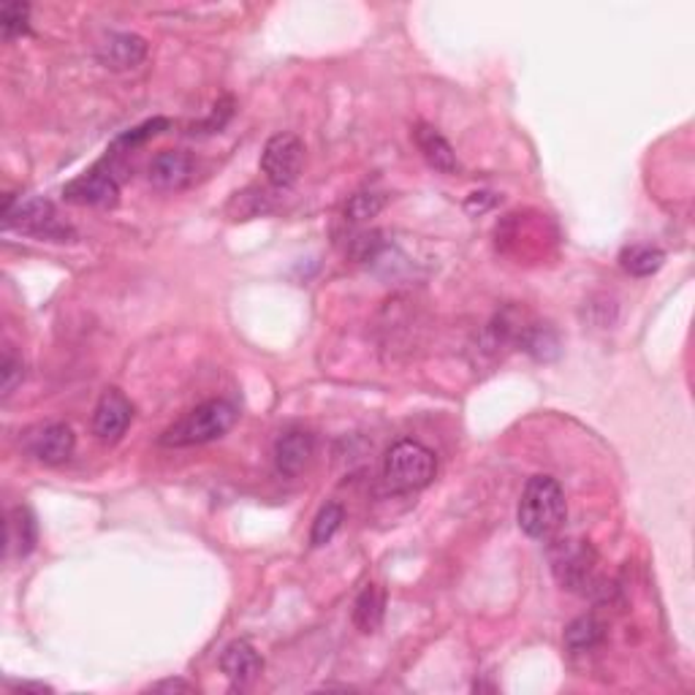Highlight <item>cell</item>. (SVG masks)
Segmentation results:
<instances>
[{
    "mask_svg": "<svg viewBox=\"0 0 695 695\" xmlns=\"http://www.w3.org/2000/svg\"><path fill=\"white\" fill-rule=\"evenodd\" d=\"M565 517H568V506H565V491L557 478H530L517 511L522 533L533 541H549L565 524Z\"/></svg>",
    "mask_w": 695,
    "mask_h": 695,
    "instance_id": "cell-1",
    "label": "cell"
},
{
    "mask_svg": "<svg viewBox=\"0 0 695 695\" xmlns=\"http://www.w3.org/2000/svg\"><path fill=\"white\" fill-rule=\"evenodd\" d=\"M236 421V408L229 399H209V403L196 405L183 418L172 424L166 432L161 435V445L166 449H188V445L212 443V440L223 438Z\"/></svg>",
    "mask_w": 695,
    "mask_h": 695,
    "instance_id": "cell-2",
    "label": "cell"
},
{
    "mask_svg": "<svg viewBox=\"0 0 695 695\" xmlns=\"http://www.w3.org/2000/svg\"><path fill=\"white\" fill-rule=\"evenodd\" d=\"M438 476V460L435 451L427 445L416 443V440H399L392 445L383 460V478L386 487L397 495H410V491L427 489Z\"/></svg>",
    "mask_w": 695,
    "mask_h": 695,
    "instance_id": "cell-3",
    "label": "cell"
},
{
    "mask_svg": "<svg viewBox=\"0 0 695 695\" xmlns=\"http://www.w3.org/2000/svg\"><path fill=\"white\" fill-rule=\"evenodd\" d=\"M3 225L16 229L22 234L42 236V240L63 242L71 234L69 225L58 218L55 207L47 199H25L14 201V196H5Z\"/></svg>",
    "mask_w": 695,
    "mask_h": 695,
    "instance_id": "cell-4",
    "label": "cell"
},
{
    "mask_svg": "<svg viewBox=\"0 0 695 695\" xmlns=\"http://www.w3.org/2000/svg\"><path fill=\"white\" fill-rule=\"evenodd\" d=\"M595 552L584 541H563L555 552H552V570H555L557 581L574 592H595L603 590L601 579L595 574Z\"/></svg>",
    "mask_w": 695,
    "mask_h": 695,
    "instance_id": "cell-5",
    "label": "cell"
},
{
    "mask_svg": "<svg viewBox=\"0 0 695 695\" xmlns=\"http://www.w3.org/2000/svg\"><path fill=\"white\" fill-rule=\"evenodd\" d=\"M304 163V144L293 134H275L264 144L262 152V172L275 188H291L302 174Z\"/></svg>",
    "mask_w": 695,
    "mask_h": 695,
    "instance_id": "cell-6",
    "label": "cell"
},
{
    "mask_svg": "<svg viewBox=\"0 0 695 695\" xmlns=\"http://www.w3.org/2000/svg\"><path fill=\"white\" fill-rule=\"evenodd\" d=\"M77 449V435L69 424H44L25 435V451L44 465H63Z\"/></svg>",
    "mask_w": 695,
    "mask_h": 695,
    "instance_id": "cell-7",
    "label": "cell"
},
{
    "mask_svg": "<svg viewBox=\"0 0 695 695\" xmlns=\"http://www.w3.org/2000/svg\"><path fill=\"white\" fill-rule=\"evenodd\" d=\"M134 421V405L120 389H106L93 410V435L101 443H117Z\"/></svg>",
    "mask_w": 695,
    "mask_h": 695,
    "instance_id": "cell-8",
    "label": "cell"
},
{
    "mask_svg": "<svg viewBox=\"0 0 695 695\" xmlns=\"http://www.w3.org/2000/svg\"><path fill=\"white\" fill-rule=\"evenodd\" d=\"M63 199L79 207L112 209L120 201V185H117V179L112 177L109 172L93 169V172L82 174V177L71 179V183L66 185Z\"/></svg>",
    "mask_w": 695,
    "mask_h": 695,
    "instance_id": "cell-9",
    "label": "cell"
},
{
    "mask_svg": "<svg viewBox=\"0 0 695 695\" xmlns=\"http://www.w3.org/2000/svg\"><path fill=\"white\" fill-rule=\"evenodd\" d=\"M95 58H99L101 66L112 71H131L144 63L147 42L137 33H109L95 47Z\"/></svg>",
    "mask_w": 695,
    "mask_h": 695,
    "instance_id": "cell-10",
    "label": "cell"
},
{
    "mask_svg": "<svg viewBox=\"0 0 695 695\" xmlns=\"http://www.w3.org/2000/svg\"><path fill=\"white\" fill-rule=\"evenodd\" d=\"M220 671L225 674V680L234 687H247L258 680V674L264 671V658L258 655V649L253 647L245 638H236L220 655Z\"/></svg>",
    "mask_w": 695,
    "mask_h": 695,
    "instance_id": "cell-11",
    "label": "cell"
},
{
    "mask_svg": "<svg viewBox=\"0 0 695 695\" xmlns=\"http://www.w3.org/2000/svg\"><path fill=\"white\" fill-rule=\"evenodd\" d=\"M196 177V161L185 150H163L150 163V183L161 190H179Z\"/></svg>",
    "mask_w": 695,
    "mask_h": 695,
    "instance_id": "cell-12",
    "label": "cell"
},
{
    "mask_svg": "<svg viewBox=\"0 0 695 695\" xmlns=\"http://www.w3.org/2000/svg\"><path fill=\"white\" fill-rule=\"evenodd\" d=\"M315 454V438L308 429H288L275 443V465L282 476L293 478L310 465Z\"/></svg>",
    "mask_w": 695,
    "mask_h": 695,
    "instance_id": "cell-13",
    "label": "cell"
},
{
    "mask_svg": "<svg viewBox=\"0 0 695 695\" xmlns=\"http://www.w3.org/2000/svg\"><path fill=\"white\" fill-rule=\"evenodd\" d=\"M414 141L418 152L424 155V161L440 174H456L460 172V158H456L454 147L449 144V139L438 131V128L427 126V123H418L414 128Z\"/></svg>",
    "mask_w": 695,
    "mask_h": 695,
    "instance_id": "cell-14",
    "label": "cell"
},
{
    "mask_svg": "<svg viewBox=\"0 0 695 695\" xmlns=\"http://www.w3.org/2000/svg\"><path fill=\"white\" fill-rule=\"evenodd\" d=\"M38 544V524L31 508L16 506L11 508L9 522H5V552L9 557H27Z\"/></svg>",
    "mask_w": 695,
    "mask_h": 695,
    "instance_id": "cell-15",
    "label": "cell"
},
{
    "mask_svg": "<svg viewBox=\"0 0 695 695\" xmlns=\"http://www.w3.org/2000/svg\"><path fill=\"white\" fill-rule=\"evenodd\" d=\"M383 614H386V592L378 584H367L354 603V625L370 636L383 625Z\"/></svg>",
    "mask_w": 695,
    "mask_h": 695,
    "instance_id": "cell-16",
    "label": "cell"
},
{
    "mask_svg": "<svg viewBox=\"0 0 695 695\" xmlns=\"http://www.w3.org/2000/svg\"><path fill=\"white\" fill-rule=\"evenodd\" d=\"M665 264V253L652 245H630L619 253V267L633 278H649Z\"/></svg>",
    "mask_w": 695,
    "mask_h": 695,
    "instance_id": "cell-17",
    "label": "cell"
},
{
    "mask_svg": "<svg viewBox=\"0 0 695 695\" xmlns=\"http://www.w3.org/2000/svg\"><path fill=\"white\" fill-rule=\"evenodd\" d=\"M603 638H606V627H603V623H598L595 617H579L565 627L563 641L570 652L579 655V652H590V649L601 647Z\"/></svg>",
    "mask_w": 695,
    "mask_h": 695,
    "instance_id": "cell-18",
    "label": "cell"
},
{
    "mask_svg": "<svg viewBox=\"0 0 695 695\" xmlns=\"http://www.w3.org/2000/svg\"><path fill=\"white\" fill-rule=\"evenodd\" d=\"M169 128V120L166 117H152V120L141 123V126L131 128V131L120 134L115 141H112L109 147V155H126V152L137 150V147L147 144L152 137H158V134H163Z\"/></svg>",
    "mask_w": 695,
    "mask_h": 695,
    "instance_id": "cell-19",
    "label": "cell"
},
{
    "mask_svg": "<svg viewBox=\"0 0 695 695\" xmlns=\"http://www.w3.org/2000/svg\"><path fill=\"white\" fill-rule=\"evenodd\" d=\"M346 522V511H343L340 502H326L324 508L315 517L313 530H310V544L313 546H326L337 535V530Z\"/></svg>",
    "mask_w": 695,
    "mask_h": 695,
    "instance_id": "cell-20",
    "label": "cell"
},
{
    "mask_svg": "<svg viewBox=\"0 0 695 695\" xmlns=\"http://www.w3.org/2000/svg\"><path fill=\"white\" fill-rule=\"evenodd\" d=\"M0 33L5 42H14L31 33V5L27 3H3L0 9Z\"/></svg>",
    "mask_w": 695,
    "mask_h": 695,
    "instance_id": "cell-21",
    "label": "cell"
},
{
    "mask_svg": "<svg viewBox=\"0 0 695 695\" xmlns=\"http://www.w3.org/2000/svg\"><path fill=\"white\" fill-rule=\"evenodd\" d=\"M386 207V196L381 194H356L350 196V201L343 209V220L350 225H361V223H370L381 209Z\"/></svg>",
    "mask_w": 695,
    "mask_h": 695,
    "instance_id": "cell-22",
    "label": "cell"
},
{
    "mask_svg": "<svg viewBox=\"0 0 695 695\" xmlns=\"http://www.w3.org/2000/svg\"><path fill=\"white\" fill-rule=\"evenodd\" d=\"M383 236L381 231H356L348 240V256L354 262H372L381 253Z\"/></svg>",
    "mask_w": 695,
    "mask_h": 695,
    "instance_id": "cell-23",
    "label": "cell"
},
{
    "mask_svg": "<svg viewBox=\"0 0 695 695\" xmlns=\"http://www.w3.org/2000/svg\"><path fill=\"white\" fill-rule=\"evenodd\" d=\"M0 378H3V397H9L20 386L22 378H25V364H22L20 356L11 348H5L3 361H0Z\"/></svg>",
    "mask_w": 695,
    "mask_h": 695,
    "instance_id": "cell-24",
    "label": "cell"
},
{
    "mask_svg": "<svg viewBox=\"0 0 695 695\" xmlns=\"http://www.w3.org/2000/svg\"><path fill=\"white\" fill-rule=\"evenodd\" d=\"M147 691L150 693H194L196 687L185 680H163V682H155V685H150Z\"/></svg>",
    "mask_w": 695,
    "mask_h": 695,
    "instance_id": "cell-25",
    "label": "cell"
},
{
    "mask_svg": "<svg viewBox=\"0 0 695 695\" xmlns=\"http://www.w3.org/2000/svg\"><path fill=\"white\" fill-rule=\"evenodd\" d=\"M16 691H36V693H53V687H47V685H33V682H22V685H16Z\"/></svg>",
    "mask_w": 695,
    "mask_h": 695,
    "instance_id": "cell-26",
    "label": "cell"
}]
</instances>
